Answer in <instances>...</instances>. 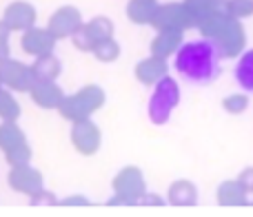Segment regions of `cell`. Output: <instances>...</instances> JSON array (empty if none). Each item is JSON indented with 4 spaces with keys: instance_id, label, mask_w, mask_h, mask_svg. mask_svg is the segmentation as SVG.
Instances as JSON below:
<instances>
[{
    "instance_id": "3",
    "label": "cell",
    "mask_w": 253,
    "mask_h": 217,
    "mask_svg": "<svg viewBox=\"0 0 253 217\" xmlns=\"http://www.w3.org/2000/svg\"><path fill=\"white\" fill-rule=\"evenodd\" d=\"M233 80L240 87V91L253 96V49L240 53L236 67H233Z\"/></svg>"
},
{
    "instance_id": "2",
    "label": "cell",
    "mask_w": 253,
    "mask_h": 217,
    "mask_svg": "<svg viewBox=\"0 0 253 217\" xmlns=\"http://www.w3.org/2000/svg\"><path fill=\"white\" fill-rule=\"evenodd\" d=\"M178 102H180L178 82H175L173 78H169V75L160 78L156 84V89H153L151 96H149V107H147L149 120L158 126L167 124L171 113H173L175 107H178Z\"/></svg>"
},
{
    "instance_id": "1",
    "label": "cell",
    "mask_w": 253,
    "mask_h": 217,
    "mask_svg": "<svg viewBox=\"0 0 253 217\" xmlns=\"http://www.w3.org/2000/svg\"><path fill=\"white\" fill-rule=\"evenodd\" d=\"M224 51L218 40L200 38L180 44L173 58V69L182 82L191 87H209L222 75Z\"/></svg>"
},
{
    "instance_id": "4",
    "label": "cell",
    "mask_w": 253,
    "mask_h": 217,
    "mask_svg": "<svg viewBox=\"0 0 253 217\" xmlns=\"http://www.w3.org/2000/svg\"><path fill=\"white\" fill-rule=\"evenodd\" d=\"M240 182L245 184V188H251V191H253V169H247L245 173H242Z\"/></svg>"
}]
</instances>
